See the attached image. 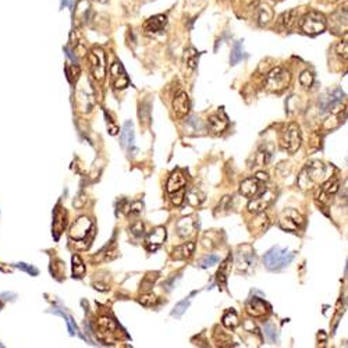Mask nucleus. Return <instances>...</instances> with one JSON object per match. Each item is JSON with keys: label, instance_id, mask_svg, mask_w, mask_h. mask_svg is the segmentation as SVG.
<instances>
[{"label": "nucleus", "instance_id": "53", "mask_svg": "<svg viewBox=\"0 0 348 348\" xmlns=\"http://www.w3.org/2000/svg\"><path fill=\"white\" fill-rule=\"evenodd\" d=\"M273 1H281V0H273Z\"/></svg>", "mask_w": 348, "mask_h": 348}, {"label": "nucleus", "instance_id": "49", "mask_svg": "<svg viewBox=\"0 0 348 348\" xmlns=\"http://www.w3.org/2000/svg\"><path fill=\"white\" fill-rule=\"evenodd\" d=\"M107 128H109V132H110L112 135H116L117 131H119L117 125H114L113 123H112V120H107Z\"/></svg>", "mask_w": 348, "mask_h": 348}, {"label": "nucleus", "instance_id": "16", "mask_svg": "<svg viewBox=\"0 0 348 348\" xmlns=\"http://www.w3.org/2000/svg\"><path fill=\"white\" fill-rule=\"evenodd\" d=\"M340 187V181L337 177H333V178H329L326 183L323 184L322 188H321V192H319V199L322 202H329L331 199V197L339 191Z\"/></svg>", "mask_w": 348, "mask_h": 348}, {"label": "nucleus", "instance_id": "45", "mask_svg": "<svg viewBox=\"0 0 348 348\" xmlns=\"http://www.w3.org/2000/svg\"><path fill=\"white\" fill-rule=\"evenodd\" d=\"M336 50H337V53H339L340 56H343L344 59H347V39H344V41L339 42L337 48H336Z\"/></svg>", "mask_w": 348, "mask_h": 348}, {"label": "nucleus", "instance_id": "52", "mask_svg": "<svg viewBox=\"0 0 348 348\" xmlns=\"http://www.w3.org/2000/svg\"><path fill=\"white\" fill-rule=\"evenodd\" d=\"M95 1H99V3H107L109 0H95Z\"/></svg>", "mask_w": 348, "mask_h": 348}, {"label": "nucleus", "instance_id": "44", "mask_svg": "<svg viewBox=\"0 0 348 348\" xmlns=\"http://www.w3.org/2000/svg\"><path fill=\"white\" fill-rule=\"evenodd\" d=\"M184 191L183 190H178V191H175L172 194V202H173V205H175V206H180L181 203L184 202Z\"/></svg>", "mask_w": 348, "mask_h": 348}, {"label": "nucleus", "instance_id": "17", "mask_svg": "<svg viewBox=\"0 0 348 348\" xmlns=\"http://www.w3.org/2000/svg\"><path fill=\"white\" fill-rule=\"evenodd\" d=\"M167 24V18L163 14H157L153 17L148 18L144 24V29L148 34H156L159 31H162Z\"/></svg>", "mask_w": 348, "mask_h": 348}, {"label": "nucleus", "instance_id": "48", "mask_svg": "<svg viewBox=\"0 0 348 348\" xmlns=\"http://www.w3.org/2000/svg\"><path fill=\"white\" fill-rule=\"evenodd\" d=\"M261 183H265V181H268L269 180V175H268V173H265V172H258L256 173V175H255Z\"/></svg>", "mask_w": 348, "mask_h": 348}, {"label": "nucleus", "instance_id": "51", "mask_svg": "<svg viewBox=\"0 0 348 348\" xmlns=\"http://www.w3.org/2000/svg\"><path fill=\"white\" fill-rule=\"evenodd\" d=\"M94 286H95L96 290H99V291H106V290H107V288H104L102 284H94Z\"/></svg>", "mask_w": 348, "mask_h": 348}, {"label": "nucleus", "instance_id": "20", "mask_svg": "<svg viewBox=\"0 0 348 348\" xmlns=\"http://www.w3.org/2000/svg\"><path fill=\"white\" fill-rule=\"evenodd\" d=\"M187 184V180H185V175H184L181 172H173L172 175L169 177L167 180V192L169 194H173V192L178 191V190H183Z\"/></svg>", "mask_w": 348, "mask_h": 348}, {"label": "nucleus", "instance_id": "11", "mask_svg": "<svg viewBox=\"0 0 348 348\" xmlns=\"http://www.w3.org/2000/svg\"><path fill=\"white\" fill-rule=\"evenodd\" d=\"M245 309L249 316L252 318H263L270 312V306L263 299L258 297H252L251 299H248V302L245 305Z\"/></svg>", "mask_w": 348, "mask_h": 348}, {"label": "nucleus", "instance_id": "50", "mask_svg": "<svg viewBox=\"0 0 348 348\" xmlns=\"http://www.w3.org/2000/svg\"><path fill=\"white\" fill-rule=\"evenodd\" d=\"M71 1H73V0H61V9L71 6Z\"/></svg>", "mask_w": 348, "mask_h": 348}, {"label": "nucleus", "instance_id": "25", "mask_svg": "<svg viewBox=\"0 0 348 348\" xmlns=\"http://www.w3.org/2000/svg\"><path fill=\"white\" fill-rule=\"evenodd\" d=\"M231 255L227 258L226 261H223V263L220 265V269H219L218 274H216V280H218V284L222 288L226 287V280H227V274L228 272L231 269Z\"/></svg>", "mask_w": 348, "mask_h": 348}, {"label": "nucleus", "instance_id": "5", "mask_svg": "<svg viewBox=\"0 0 348 348\" xmlns=\"http://www.w3.org/2000/svg\"><path fill=\"white\" fill-rule=\"evenodd\" d=\"M299 26H301L302 32L315 36V35L322 34L326 29V18L318 11H309L308 14H305L304 17L301 18Z\"/></svg>", "mask_w": 348, "mask_h": 348}, {"label": "nucleus", "instance_id": "21", "mask_svg": "<svg viewBox=\"0 0 348 348\" xmlns=\"http://www.w3.org/2000/svg\"><path fill=\"white\" fill-rule=\"evenodd\" d=\"M195 226H197V224H195V220H194L191 216L183 218L181 220H178V223H177V226H175V228H177V234L180 235L181 238H187V237L194 234Z\"/></svg>", "mask_w": 348, "mask_h": 348}, {"label": "nucleus", "instance_id": "13", "mask_svg": "<svg viewBox=\"0 0 348 348\" xmlns=\"http://www.w3.org/2000/svg\"><path fill=\"white\" fill-rule=\"evenodd\" d=\"M261 181L256 177H249L245 178L243 183L240 184V194L245 198H253L255 195L261 194Z\"/></svg>", "mask_w": 348, "mask_h": 348}, {"label": "nucleus", "instance_id": "12", "mask_svg": "<svg viewBox=\"0 0 348 348\" xmlns=\"http://www.w3.org/2000/svg\"><path fill=\"white\" fill-rule=\"evenodd\" d=\"M110 75H112V81L116 89H124L125 87H128L130 79L127 77L124 67L122 66L120 61H114L113 64L110 66Z\"/></svg>", "mask_w": 348, "mask_h": 348}, {"label": "nucleus", "instance_id": "37", "mask_svg": "<svg viewBox=\"0 0 348 348\" xmlns=\"http://www.w3.org/2000/svg\"><path fill=\"white\" fill-rule=\"evenodd\" d=\"M219 261H220V258L218 255L209 253V255H205L203 258H200L199 262H198V266L200 269H208V268H212L213 265H216Z\"/></svg>", "mask_w": 348, "mask_h": 348}, {"label": "nucleus", "instance_id": "42", "mask_svg": "<svg viewBox=\"0 0 348 348\" xmlns=\"http://www.w3.org/2000/svg\"><path fill=\"white\" fill-rule=\"evenodd\" d=\"M299 82H301V85L304 88H311L313 84V74L311 73V71H304L301 75H299Z\"/></svg>", "mask_w": 348, "mask_h": 348}, {"label": "nucleus", "instance_id": "36", "mask_svg": "<svg viewBox=\"0 0 348 348\" xmlns=\"http://www.w3.org/2000/svg\"><path fill=\"white\" fill-rule=\"evenodd\" d=\"M157 277H159L157 272H149V273H147V276L142 278V281H141V291L148 293L149 290L153 287V284L156 283Z\"/></svg>", "mask_w": 348, "mask_h": 348}, {"label": "nucleus", "instance_id": "1", "mask_svg": "<svg viewBox=\"0 0 348 348\" xmlns=\"http://www.w3.org/2000/svg\"><path fill=\"white\" fill-rule=\"evenodd\" d=\"M326 175V167L321 160H313L305 166L298 177V184L302 190L311 188L313 185L319 184Z\"/></svg>", "mask_w": 348, "mask_h": 348}, {"label": "nucleus", "instance_id": "3", "mask_svg": "<svg viewBox=\"0 0 348 348\" xmlns=\"http://www.w3.org/2000/svg\"><path fill=\"white\" fill-rule=\"evenodd\" d=\"M291 82V74L290 71L284 67H274L266 75L265 79V88L270 92H276L280 94L283 92Z\"/></svg>", "mask_w": 348, "mask_h": 348}, {"label": "nucleus", "instance_id": "34", "mask_svg": "<svg viewBox=\"0 0 348 348\" xmlns=\"http://www.w3.org/2000/svg\"><path fill=\"white\" fill-rule=\"evenodd\" d=\"M263 334H265L266 340L269 343H272V344H276L278 341L277 327L273 323H265L263 324Z\"/></svg>", "mask_w": 348, "mask_h": 348}, {"label": "nucleus", "instance_id": "10", "mask_svg": "<svg viewBox=\"0 0 348 348\" xmlns=\"http://www.w3.org/2000/svg\"><path fill=\"white\" fill-rule=\"evenodd\" d=\"M166 237H167V231H166V227L163 226H157L155 227L148 235H147V240H145V244H147V249L149 252H153L156 251L157 248L162 245V244L166 241Z\"/></svg>", "mask_w": 348, "mask_h": 348}, {"label": "nucleus", "instance_id": "15", "mask_svg": "<svg viewBox=\"0 0 348 348\" xmlns=\"http://www.w3.org/2000/svg\"><path fill=\"white\" fill-rule=\"evenodd\" d=\"M135 141V134H134V125L131 122H125L123 125L122 135H120V145L124 150L130 152L131 148L134 147Z\"/></svg>", "mask_w": 348, "mask_h": 348}, {"label": "nucleus", "instance_id": "4", "mask_svg": "<svg viewBox=\"0 0 348 348\" xmlns=\"http://www.w3.org/2000/svg\"><path fill=\"white\" fill-rule=\"evenodd\" d=\"M302 137H301V128L296 123L288 124L287 128L283 131L281 138H280V147L286 149L290 153H296L301 148Z\"/></svg>", "mask_w": 348, "mask_h": 348}, {"label": "nucleus", "instance_id": "47", "mask_svg": "<svg viewBox=\"0 0 348 348\" xmlns=\"http://www.w3.org/2000/svg\"><path fill=\"white\" fill-rule=\"evenodd\" d=\"M85 203H87V197H85L84 194H81L78 198L74 200V206H75V208H78V209L82 208Z\"/></svg>", "mask_w": 348, "mask_h": 348}, {"label": "nucleus", "instance_id": "32", "mask_svg": "<svg viewBox=\"0 0 348 348\" xmlns=\"http://www.w3.org/2000/svg\"><path fill=\"white\" fill-rule=\"evenodd\" d=\"M66 223H67L66 222V213L63 210H60V209H57L56 215H54V222H53V230L56 233V237H59V234L64 230Z\"/></svg>", "mask_w": 348, "mask_h": 348}, {"label": "nucleus", "instance_id": "40", "mask_svg": "<svg viewBox=\"0 0 348 348\" xmlns=\"http://www.w3.org/2000/svg\"><path fill=\"white\" fill-rule=\"evenodd\" d=\"M255 165L253 166H265L270 160V152H268L266 149L265 150H259L256 155H255Z\"/></svg>", "mask_w": 348, "mask_h": 348}, {"label": "nucleus", "instance_id": "39", "mask_svg": "<svg viewBox=\"0 0 348 348\" xmlns=\"http://www.w3.org/2000/svg\"><path fill=\"white\" fill-rule=\"evenodd\" d=\"M190 306V299H183V301H180L178 304L174 306V309L172 311V316H174V318H181L184 315V312L187 311V308Z\"/></svg>", "mask_w": 348, "mask_h": 348}, {"label": "nucleus", "instance_id": "19", "mask_svg": "<svg viewBox=\"0 0 348 348\" xmlns=\"http://www.w3.org/2000/svg\"><path fill=\"white\" fill-rule=\"evenodd\" d=\"M195 251V243L188 241V243H184L183 245H178L175 247L172 252V258L175 261H183V259H188L191 258L192 253Z\"/></svg>", "mask_w": 348, "mask_h": 348}, {"label": "nucleus", "instance_id": "27", "mask_svg": "<svg viewBox=\"0 0 348 348\" xmlns=\"http://www.w3.org/2000/svg\"><path fill=\"white\" fill-rule=\"evenodd\" d=\"M98 326H99V330L103 331L106 334H113L116 333V330L119 329L117 323L114 322L112 318L109 316H102L98 319Z\"/></svg>", "mask_w": 348, "mask_h": 348}, {"label": "nucleus", "instance_id": "9", "mask_svg": "<svg viewBox=\"0 0 348 348\" xmlns=\"http://www.w3.org/2000/svg\"><path fill=\"white\" fill-rule=\"evenodd\" d=\"M91 230H92V220L87 216H81L73 223V226L70 228V237L73 240L79 241V240H84Z\"/></svg>", "mask_w": 348, "mask_h": 348}, {"label": "nucleus", "instance_id": "33", "mask_svg": "<svg viewBox=\"0 0 348 348\" xmlns=\"http://www.w3.org/2000/svg\"><path fill=\"white\" fill-rule=\"evenodd\" d=\"M245 57L244 54V49H243V42L241 41H237L234 45H233V49H231V56H230V64L231 66H235L238 61H241Z\"/></svg>", "mask_w": 348, "mask_h": 348}, {"label": "nucleus", "instance_id": "29", "mask_svg": "<svg viewBox=\"0 0 348 348\" xmlns=\"http://www.w3.org/2000/svg\"><path fill=\"white\" fill-rule=\"evenodd\" d=\"M272 20H273V10L266 4L259 6V9H258V24L261 26L268 25Z\"/></svg>", "mask_w": 348, "mask_h": 348}, {"label": "nucleus", "instance_id": "41", "mask_svg": "<svg viewBox=\"0 0 348 348\" xmlns=\"http://www.w3.org/2000/svg\"><path fill=\"white\" fill-rule=\"evenodd\" d=\"M130 230L131 234L134 235V237H137V238H139V237H142L144 233H145V226H144V223H142L141 220H137V222L132 223Z\"/></svg>", "mask_w": 348, "mask_h": 348}, {"label": "nucleus", "instance_id": "8", "mask_svg": "<svg viewBox=\"0 0 348 348\" xmlns=\"http://www.w3.org/2000/svg\"><path fill=\"white\" fill-rule=\"evenodd\" d=\"M274 199H276V192L273 191V190H270V188L263 190L256 199L251 200V202L248 203V210H249L251 213L265 212V210L274 202Z\"/></svg>", "mask_w": 348, "mask_h": 348}, {"label": "nucleus", "instance_id": "6", "mask_svg": "<svg viewBox=\"0 0 348 348\" xmlns=\"http://www.w3.org/2000/svg\"><path fill=\"white\" fill-rule=\"evenodd\" d=\"M88 59L91 63V70H92V74L98 81H103L104 74H106V54L100 49V48H94L89 54H88Z\"/></svg>", "mask_w": 348, "mask_h": 348}, {"label": "nucleus", "instance_id": "35", "mask_svg": "<svg viewBox=\"0 0 348 348\" xmlns=\"http://www.w3.org/2000/svg\"><path fill=\"white\" fill-rule=\"evenodd\" d=\"M85 272H87V269H85V265H84V262L81 259V256L79 255H74L73 256V274H74V277H84Z\"/></svg>", "mask_w": 348, "mask_h": 348}, {"label": "nucleus", "instance_id": "18", "mask_svg": "<svg viewBox=\"0 0 348 348\" xmlns=\"http://www.w3.org/2000/svg\"><path fill=\"white\" fill-rule=\"evenodd\" d=\"M208 125L209 130L212 131L213 134H222V132L226 131V128L228 127V122H227V119L223 114L216 113L212 114V116L209 117Z\"/></svg>", "mask_w": 348, "mask_h": 348}, {"label": "nucleus", "instance_id": "23", "mask_svg": "<svg viewBox=\"0 0 348 348\" xmlns=\"http://www.w3.org/2000/svg\"><path fill=\"white\" fill-rule=\"evenodd\" d=\"M297 23V10H290V11H286L283 13L280 18H278V26L281 29H291L294 24Z\"/></svg>", "mask_w": 348, "mask_h": 348}, {"label": "nucleus", "instance_id": "2", "mask_svg": "<svg viewBox=\"0 0 348 348\" xmlns=\"http://www.w3.org/2000/svg\"><path fill=\"white\" fill-rule=\"evenodd\" d=\"M294 258H296L294 252H290L288 249L280 248V247H273L266 252L263 262L269 270H280L288 266Z\"/></svg>", "mask_w": 348, "mask_h": 348}, {"label": "nucleus", "instance_id": "31", "mask_svg": "<svg viewBox=\"0 0 348 348\" xmlns=\"http://www.w3.org/2000/svg\"><path fill=\"white\" fill-rule=\"evenodd\" d=\"M222 323L227 329H234V327L238 326V315H237L234 309H227L224 315H223Z\"/></svg>", "mask_w": 348, "mask_h": 348}, {"label": "nucleus", "instance_id": "7", "mask_svg": "<svg viewBox=\"0 0 348 348\" xmlns=\"http://www.w3.org/2000/svg\"><path fill=\"white\" fill-rule=\"evenodd\" d=\"M302 224H304V218L297 212L296 209H286L278 219V226L286 231L296 233Z\"/></svg>", "mask_w": 348, "mask_h": 348}, {"label": "nucleus", "instance_id": "14", "mask_svg": "<svg viewBox=\"0 0 348 348\" xmlns=\"http://www.w3.org/2000/svg\"><path fill=\"white\" fill-rule=\"evenodd\" d=\"M190 109H191V102H190V98L185 92H178L177 95L174 96L173 110L177 116H180V117L187 116L190 113Z\"/></svg>", "mask_w": 348, "mask_h": 348}, {"label": "nucleus", "instance_id": "43", "mask_svg": "<svg viewBox=\"0 0 348 348\" xmlns=\"http://www.w3.org/2000/svg\"><path fill=\"white\" fill-rule=\"evenodd\" d=\"M144 209V203L141 200H135L128 205V215L130 216H135V215H139Z\"/></svg>", "mask_w": 348, "mask_h": 348}, {"label": "nucleus", "instance_id": "30", "mask_svg": "<svg viewBox=\"0 0 348 348\" xmlns=\"http://www.w3.org/2000/svg\"><path fill=\"white\" fill-rule=\"evenodd\" d=\"M150 107H152V104H150V100H149V99L141 102V104H139V122H141V124H144V125L149 124V120H150Z\"/></svg>", "mask_w": 348, "mask_h": 348}, {"label": "nucleus", "instance_id": "28", "mask_svg": "<svg viewBox=\"0 0 348 348\" xmlns=\"http://www.w3.org/2000/svg\"><path fill=\"white\" fill-rule=\"evenodd\" d=\"M184 125H185V132H188V134H197L198 131L205 130V124L202 123L200 119L195 117V116L185 119Z\"/></svg>", "mask_w": 348, "mask_h": 348}, {"label": "nucleus", "instance_id": "46", "mask_svg": "<svg viewBox=\"0 0 348 348\" xmlns=\"http://www.w3.org/2000/svg\"><path fill=\"white\" fill-rule=\"evenodd\" d=\"M241 4L247 10H252L259 6V0H241Z\"/></svg>", "mask_w": 348, "mask_h": 348}, {"label": "nucleus", "instance_id": "26", "mask_svg": "<svg viewBox=\"0 0 348 348\" xmlns=\"http://www.w3.org/2000/svg\"><path fill=\"white\" fill-rule=\"evenodd\" d=\"M198 59H199V52L194 48H188L185 53H184V63L187 66L188 71H194L197 69L198 64Z\"/></svg>", "mask_w": 348, "mask_h": 348}, {"label": "nucleus", "instance_id": "22", "mask_svg": "<svg viewBox=\"0 0 348 348\" xmlns=\"http://www.w3.org/2000/svg\"><path fill=\"white\" fill-rule=\"evenodd\" d=\"M205 198H206L205 194L200 191L198 187H192V188H190V190L187 191V194L184 195V199H187V202H188L191 206H194V208L202 205Z\"/></svg>", "mask_w": 348, "mask_h": 348}, {"label": "nucleus", "instance_id": "38", "mask_svg": "<svg viewBox=\"0 0 348 348\" xmlns=\"http://www.w3.org/2000/svg\"><path fill=\"white\" fill-rule=\"evenodd\" d=\"M138 302L145 308H152L153 305L157 304V297L155 294H150V293H145L144 296L139 297Z\"/></svg>", "mask_w": 348, "mask_h": 348}, {"label": "nucleus", "instance_id": "24", "mask_svg": "<svg viewBox=\"0 0 348 348\" xmlns=\"http://www.w3.org/2000/svg\"><path fill=\"white\" fill-rule=\"evenodd\" d=\"M253 265H255V258H253L252 252H241L237 256V268H238V270L248 272L249 269H252Z\"/></svg>", "mask_w": 348, "mask_h": 348}]
</instances>
